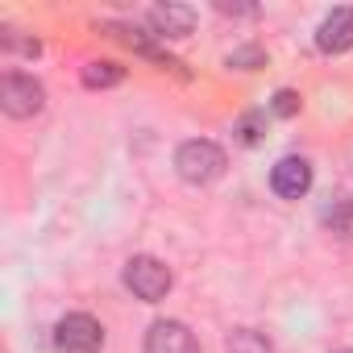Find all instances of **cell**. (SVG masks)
Here are the masks:
<instances>
[{
  "label": "cell",
  "instance_id": "1",
  "mask_svg": "<svg viewBox=\"0 0 353 353\" xmlns=\"http://www.w3.org/2000/svg\"><path fill=\"white\" fill-rule=\"evenodd\" d=\"M225 166H229L225 150L216 141H208V137H192V141H183L179 150H174V170H179V179L196 183V188L216 183L225 174Z\"/></svg>",
  "mask_w": 353,
  "mask_h": 353
},
{
  "label": "cell",
  "instance_id": "2",
  "mask_svg": "<svg viewBox=\"0 0 353 353\" xmlns=\"http://www.w3.org/2000/svg\"><path fill=\"white\" fill-rule=\"evenodd\" d=\"M170 283H174L170 266L158 262V258H150V254H137V258L125 262V287H129L141 303H158V299H166Z\"/></svg>",
  "mask_w": 353,
  "mask_h": 353
},
{
  "label": "cell",
  "instance_id": "3",
  "mask_svg": "<svg viewBox=\"0 0 353 353\" xmlns=\"http://www.w3.org/2000/svg\"><path fill=\"white\" fill-rule=\"evenodd\" d=\"M42 104H46V92H42V83H38L34 75H17V71H9L5 79H0V108H5L9 117L26 121V117L42 112Z\"/></svg>",
  "mask_w": 353,
  "mask_h": 353
},
{
  "label": "cell",
  "instance_id": "4",
  "mask_svg": "<svg viewBox=\"0 0 353 353\" xmlns=\"http://www.w3.org/2000/svg\"><path fill=\"white\" fill-rule=\"evenodd\" d=\"M54 345H59L63 353H96V349L104 345V328H100L96 316H88V312H71V316L59 320V328H54Z\"/></svg>",
  "mask_w": 353,
  "mask_h": 353
},
{
  "label": "cell",
  "instance_id": "5",
  "mask_svg": "<svg viewBox=\"0 0 353 353\" xmlns=\"http://www.w3.org/2000/svg\"><path fill=\"white\" fill-rule=\"evenodd\" d=\"M145 353H200V345L183 320H154L145 332Z\"/></svg>",
  "mask_w": 353,
  "mask_h": 353
},
{
  "label": "cell",
  "instance_id": "6",
  "mask_svg": "<svg viewBox=\"0 0 353 353\" xmlns=\"http://www.w3.org/2000/svg\"><path fill=\"white\" fill-rule=\"evenodd\" d=\"M270 188H274L283 200L307 196V188H312V166H307V158H295V154L279 158L274 170H270Z\"/></svg>",
  "mask_w": 353,
  "mask_h": 353
},
{
  "label": "cell",
  "instance_id": "7",
  "mask_svg": "<svg viewBox=\"0 0 353 353\" xmlns=\"http://www.w3.org/2000/svg\"><path fill=\"white\" fill-rule=\"evenodd\" d=\"M316 46L324 54H341L353 46V9H332L324 21H320V34H316Z\"/></svg>",
  "mask_w": 353,
  "mask_h": 353
},
{
  "label": "cell",
  "instance_id": "8",
  "mask_svg": "<svg viewBox=\"0 0 353 353\" xmlns=\"http://www.w3.org/2000/svg\"><path fill=\"white\" fill-rule=\"evenodd\" d=\"M150 26L158 38H188L192 26H196V9L188 5H158L150 9Z\"/></svg>",
  "mask_w": 353,
  "mask_h": 353
},
{
  "label": "cell",
  "instance_id": "9",
  "mask_svg": "<svg viewBox=\"0 0 353 353\" xmlns=\"http://www.w3.org/2000/svg\"><path fill=\"white\" fill-rule=\"evenodd\" d=\"M320 221L332 229V233H341V237H353V200H345V196H336L332 204H324V212H320Z\"/></svg>",
  "mask_w": 353,
  "mask_h": 353
},
{
  "label": "cell",
  "instance_id": "10",
  "mask_svg": "<svg viewBox=\"0 0 353 353\" xmlns=\"http://www.w3.org/2000/svg\"><path fill=\"white\" fill-rule=\"evenodd\" d=\"M121 79H125V67H117V63H88L83 67V83L88 88H112Z\"/></svg>",
  "mask_w": 353,
  "mask_h": 353
},
{
  "label": "cell",
  "instance_id": "11",
  "mask_svg": "<svg viewBox=\"0 0 353 353\" xmlns=\"http://www.w3.org/2000/svg\"><path fill=\"white\" fill-rule=\"evenodd\" d=\"M225 353H274V349H270V341H266L262 332H250V328H241V332H233V336H229Z\"/></svg>",
  "mask_w": 353,
  "mask_h": 353
},
{
  "label": "cell",
  "instance_id": "12",
  "mask_svg": "<svg viewBox=\"0 0 353 353\" xmlns=\"http://www.w3.org/2000/svg\"><path fill=\"white\" fill-rule=\"evenodd\" d=\"M262 63H266V54H262L258 46H241V50L229 54V67H245V71H254V67H262Z\"/></svg>",
  "mask_w": 353,
  "mask_h": 353
},
{
  "label": "cell",
  "instance_id": "13",
  "mask_svg": "<svg viewBox=\"0 0 353 353\" xmlns=\"http://www.w3.org/2000/svg\"><path fill=\"white\" fill-rule=\"evenodd\" d=\"M274 112H279V117H295V112H299V96L283 88V92L274 96Z\"/></svg>",
  "mask_w": 353,
  "mask_h": 353
},
{
  "label": "cell",
  "instance_id": "14",
  "mask_svg": "<svg viewBox=\"0 0 353 353\" xmlns=\"http://www.w3.org/2000/svg\"><path fill=\"white\" fill-rule=\"evenodd\" d=\"M336 353H353V349H336Z\"/></svg>",
  "mask_w": 353,
  "mask_h": 353
}]
</instances>
